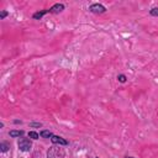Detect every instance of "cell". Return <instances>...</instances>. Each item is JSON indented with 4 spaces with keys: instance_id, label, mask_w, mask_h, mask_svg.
Listing matches in <instances>:
<instances>
[{
    "instance_id": "cell-1",
    "label": "cell",
    "mask_w": 158,
    "mask_h": 158,
    "mask_svg": "<svg viewBox=\"0 0 158 158\" xmlns=\"http://www.w3.org/2000/svg\"><path fill=\"white\" fill-rule=\"evenodd\" d=\"M64 149L57 146H52L48 151H47V158H63L64 157Z\"/></svg>"
},
{
    "instance_id": "cell-2",
    "label": "cell",
    "mask_w": 158,
    "mask_h": 158,
    "mask_svg": "<svg viewBox=\"0 0 158 158\" xmlns=\"http://www.w3.org/2000/svg\"><path fill=\"white\" fill-rule=\"evenodd\" d=\"M17 147H19V149L20 151H22V152H30L31 151V148H32V142H31V139H28V138H20L19 139V142H17Z\"/></svg>"
},
{
    "instance_id": "cell-3",
    "label": "cell",
    "mask_w": 158,
    "mask_h": 158,
    "mask_svg": "<svg viewBox=\"0 0 158 158\" xmlns=\"http://www.w3.org/2000/svg\"><path fill=\"white\" fill-rule=\"evenodd\" d=\"M89 11L93 12V14H104L106 11V7L102 5V4H99V2H94L89 6Z\"/></svg>"
},
{
    "instance_id": "cell-4",
    "label": "cell",
    "mask_w": 158,
    "mask_h": 158,
    "mask_svg": "<svg viewBox=\"0 0 158 158\" xmlns=\"http://www.w3.org/2000/svg\"><path fill=\"white\" fill-rule=\"evenodd\" d=\"M51 141H52L53 144H58V146H68V141L64 139V138L60 137V136H56V135H53V137L51 138Z\"/></svg>"
},
{
    "instance_id": "cell-5",
    "label": "cell",
    "mask_w": 158,
    "mask_h": 158,
    "mask_svg": "<svg viewBox=\"0 0 158 158\" xmlns=\"http://www.w3.org/2000/svg\"><path fill=\"white\" fill-rule=\"evenodd\" d=\"M64 4H54L53 6H51L48 10H49V14H59V12H62L63 10H64Z\"/></svg>"
},
{
    "instance_id": "cell-6",
    "label": "cell",
    "mask_w": 158,
    "mask_h": 158,
    "mask_svg": "<svg viewBox=\"0 0 158 158\" xmlns=\"http://www.w3.org/2000/svg\"><path fill=\"white\" fill-rule=\"evenodd\" d=\"M46 14H49V10L48 9H43V10H38V11H36L33 15H32V17L35 19V20H41Z\"/></svg>"
},
{
    "instance_id": "cell-7",
    "label": "cell",
    "mask_w": 158,
    "mask_h": 158,
    "mask_svg": "<svg viewBox=\"0 0 158 158\" xmlns=\"http://www.w3.org/2000/svg\"><path fill=\"white\" fill-rule=\"evenodd\" d=\"M23 131L22 130H12L9 132V136L12 137V138H16V137H20V136H23Z\"/></svg>"
},
{
    "instance_id": "cell-8",
    "label": "cell",
    "mask_w": 158,
    "mask_h": 158,
    "mask_svg": "<svg viewBox=\"0 0 158 158\" xmlns=\"http://www.w3.org/2000/svg\"><path fill=\"white\" fill-rule=\"evenodd\" d=\"M40 136H41L42 138H52V137H53V133H52L51 131H48V130H42V131L40 132Z\"/></svg>"
},
{
    "instance_id": "cell-9",
    "label": "cell",
    "mask_w": 158,
    "mask_h": 158,
    "mask_svg": "<svg viewBox=\"0 0 158 158\" xmlns=\"http://www.w3.org/2000/svg\"><path fill=\"white\" fill-rule=\"evenodd\" d=\"M9 148H10V144H9L7 142H1V143H0V151H1L2 153L7 152Z\"/></svg>"
},
{
    "instance_id": "cell-10",
    "label": "cell",
    "mask_w": 158,
    "mask_h": 158,
    "mask_svg": "<svg viewBox=\"0 0 158 158\" xmlns=\"http://www.w3.org/2000/svg\"><path fill=\"white\" fill-rule=\"evenodd\" d=\"M28 138H32V139H38L40 138V135L35 131H30L28 132Z\"/></svg>"
},
{
    "instance_id": "cell-11",
    "label": "cell",
    "mask_w": 158,
    "mask_h": 158,
    "mask_svg": "<svg viewBox=\"0 0 158 158\" xmlns=\"http://www.w3.org/2000/svg\"><path fill=\"white\" fill-rule=\"evenodd\" d=\"M149 15L151 16H154V17H158V7H153L149 10Z\"/></svg>"
},
{
    "instance_id": "cell-12",
    "label": "cell",
    "mask_w": 158,
    "mask_h": 158,
    "mask_svg": "<svg viewBox=\"0 0 158 158\" xmlns=\"http://www.w3.org/2000/svg\"><path fill=\"white\" fill-rule=\"evenodd\" d=\"M30 127H32V128H40V127H42V123L41 122H30Z\"/></svg>"
},
{
    "instance_id": "cell-13",
    "label": "cell",
    "mask_w": 158,
    "mask_h": 158,
    "mask_svg": "<svg viewBox=\"0 0 158 158\" xmlns=\"http://www.w3.org/2000/svg\"><path fill=\"white\" fill-rule=\"evenodd\" d=\"M126 75L125 74H120V75H117V80L120 81V83H126Z\"/></svg>"
},
{
    "instance_id": "cell-14",
    "label": "cell",
    "mask_w": 158,
    "mask_h": 158,
    "mask_svg": "<svg viewBox=\"0 0 158 158\" xmlns=\"http://www.w3.org/2000/svg\"><path fill=\"white\" fill-rule=\"evenodd\" d=\"M7 15H9V12H7V11L1 10V11H0V20H4V19L7 16Z\"/></svg>"
},
{
    "instance_id": "cell-15",
    "label": "cell",
    "mask_w": 158,
    "mask_h": 158,
    "mask_svg": "<svg viewBox=\"0 0 158 158\" xmlns=\"http://www.w3.org/2000/svg\"><path fill=\"white\" fill-rule=\"evenodd\" d=\"M21 122H22L21 120H15V121H14V123H16V125H19V123H21Z\"/></svg>"
},
{
    "instance_id": "cell-16",
    "label": "cell",
    "mask_w": 158,
    "mask_h": 158,
    "mask_svg": "<svg viewBox=\"0 0 158 158\" xmlns=\"http://www.w3.org/2000/svg\"><path fill=\"white\" fill-rule=\"evenodd\" d=\"M125 158H135V157H131V156H126Z\"/></svg>"
},
{
    "instance_id": "cell-17",
    "label": "cell",
    "mask_w": 158,
    "mask_h": 158,
    "mask_svg": "<svg viewBox=\"0 0 158 158\" xmlns=\"http://www.w3.org/2000/svg\"><path fill=\"white\" fill-rule=\"evenodd\" d=\"M98 158H99V157H98Z\"/></svg>"
}]
</instances>
